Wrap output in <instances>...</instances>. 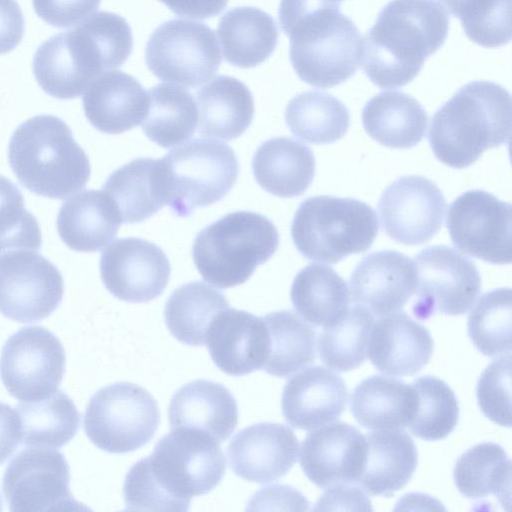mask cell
I'll list each match as a JSON object with an SVG mask.
<instances>
[{
    "label": "cell",
    "instance_id": "obj_1",
    "mask_svg": "<svg viewBox=\"0 0 512 512\" xmlns=\"http://www.w3.org/2000/svg\"><path fill=\"white\" fill-rule=\"evenodd\" d=\"M225 469L218 441L194 429H173L128 471L123 486L126 510L187 511L191 498L212 491Z\"/></svg>",
    "mask_w": 512,
    "mask_h": 512
},
{
    "label": "cell",
    "instance_id": "obj_2",
    "mask_svg": "<svg viewBox=\"0 0 512 512\" xmlns=\"http://www.w3.org/2000/svg\"><path fill=\"white\" fill-rule=\"evenodd\" d=\"M132 47V31L124 18L107 11L96 12L74 29L43 42L33 57V73L48 95L74 99L99 74L121 67Z\"/></svg>",
    "mask_w": 512,
    "mask_h": 512
},
{
    "label": "cell",
    "instance_id": "obj_3",
    "mask_svg": "<svg viewBox=\"0 0 512 512\" xmlns=\"http://www.w3.org/2000/svg\"><path fill=\"white\" fill-rule=\"evenodd\" d=\"M449 16L435 0H391L363 39L362 68L382 89L400 88L445 43Z\"/></svg>",
    "mask_w": 512,
    "mask_h": 512
},
{
    "label": "cell",
    "instance_id": "obj_4",
    "mask_svg": "<svg viewBox=\"0 0 512 512\" xmlns=\"http://www.w3.org/2000/svg\"><path fill=\"white\" fill-rule=\"evenodd\" d=\"M510 135L509 92L480 80L465 84L435 112L428 140L439 161L463 169L484 151L508 144Z\"/></svg>",
    "mask_w": 512,
    "mask_h": 512
},
{
    "label": "cell",
    "instance_id": "obj_5",
    "mask_svg": "<svg viewBox=\"0 0 512 512\" xmlns=\"http://www.w3.org/2000/svg\"><path fill=\"white\" fill-rule=\"evenodd\" d=\"M8 160L19 182L46 198L65 199L87 184L91 167L69 126L53 115H37L11 136Z\"/></svg>",
    "mask_w": 512,
    "mask_h": 512
},
{
    "label": "cell",
    "instance_id": "obj_6",
    "mask_svg": "<svg viewBox=\"0 0 512 512\" xmlns=\"http://www.w3.org/2000/svg\"><path fill=\"white\" fill-rule=\"evenodd\" d=\"M290 39V61L305 83L335 87L355 74L361 62L363 39L340 6H322L278 16Z\"/></svg>",
    "mask_w": 512,
    "mask_h": 512
},
{
    "label": "cell",
    "instance_id": "obj_7",
    "mask_svg": "<svg viewBox=\"0 0 512 512\" xmlns=\"http://www.w3.org/2000/svg\"><path fill=\"white\" fill-rule=\"evenodd\" d=\"M278 245L272 221L255 212L237 211L202 229L194 239L192 255L202 278L225 289L246 282Z\"/></svg>",
    "mask_w": 512,
    "mask_h": 512
},
{
    "label": "cell",
    "instance_id": "obj_8",
    "mask_svg": "<svg viewBox=\"0 0 512 512\" xmlns=\"http://www.w3.org/2000/svg\"><path fill=\"white\" fill-rule=\"evenodd\" d=\"M378 228L377 215L365 202L321 195L300 204L291 235L297 250L307 259L336 264L368 250Z\"/></svg>",
    "mask_w": 512,
    "mask_h": 512
},
{
    "label": "cell",
    "instance_id": "obj_9",
    "mask_svg": "<svg viewBox=\"0 0 512 512\" xmlns=\"http://www.w3.org/2000/svg\"><path fill=\"white\" fill-rule=\"evenodd\" d=\"M160 161L166 204L179 217L221 200L239 173L233 149L207 138L186 142Z\"/></svg>",
    "mask_w": 512,
    "mask_h": 512
},
{
    "label": "cell",
    "instance_id": "obj_10",
    "mask_svg": "<svg viewBox=\"0 0 512 512\" xmlns=\"http://www.w3.org/2000/svg\"><path fill=\"white\" fill-rule=\"evenodd\" d=\"M160 411L154 397L143 387L118 382L98 390L84 414L89 440L108 453H127L141 448L154 436Z\"/></svg>",
    "mask_w": 512,
    "mask_h": 512
},
{
    "label": "cell",
    "instance_id": "obj_11",
    "mask_svg": "<svg viewBox=\"0 0 512 512\" xmlns=\"http://www.w3.org/2000/svg\"><path fill=\"white\" fill-rule=\"evenodd\" d=\"M145 61L162 81L198 87L218 71L221 54L212 29L202 22L172 19L150 35Z\"/></svg>",
    "mask_w": 512,
    "mask_h": 512
},
{
    "label": "cell",
    "instance_id": "obj_12",
    "mask_svg": "<svg viewBox=\"0 0 512 512\" xmlns=\"http://www.w3.org/2000/svg\"><path fill=\"white\" fill-rule=\"evenodd\" d=\"M413 262L415 317L425 320L435 313L455 316L470 310L481 291L480 274L474 262L445 245L421 250Z\"/></svg>",
    "mask_w": 512,
    "mask_h": 512
},
{
    "label": "cell",
    "instance_id": "obj_13",
    "mask_svg": "<svg viewBox=\"0 0 512 512\" xmlns=\"http://www.w3.org/2000/svg\"><path fill=\"white\" fill-rule=\"evenodd\" d=\"M64 371V348L44 327H23L2 348L1 380L10 395L20 401L39 400L55 392Z\"/></svg>",
    "mask_w": 512,
    "mask_h": 512
},
{
    "label": "cell",
    "instance_id": "obj_14",
    "mask_svg": "<svg viewBox=\"0 0 512 512\" xmlns=\"http://www.w3.org/2000/svg\"><path fill=\"white\" fill-rule=\"evenodd\" d=\"M70 468L64 455L47 447H28L8 463L2 488L11 511L78 510L70 491Z\"/></svg>",
    "mask_w": 512,
    "mask_h": 512
},
{
    "label": "cell",
    "instance_id": "obj_15",
    "mask_svg": "<svg viewBox=\"0 0 512 512\" xmlns=\"http://www.w3.org/2000/svg\"><path fill=\"white\" fill-rule=\"evenodd\" d=\"M64 281L58 268L32 250L0 255V313L17 322L40 321L62 301Z\"/></svg>",
    "mask_w": 512,
    "mask_h": 512
},
{
    "label": "cell",
    "instance_id": "obj_16",
    "mask_svg": "<svg viewBox=\"0 0 512 512\" xmlns=\"http://www.w3.org/2000/svg\"><path fill=\"white\" fill-rule=\"evenodd\" d=\"M446 226L455 247L491 264L511 262V205L483 190L461 194L449 206Z\"/></svg>",
    "mask_w": 512,
    "mask_h": 512
},
{
    "label": "cell",
    "instance_id": "obj_17",
    "mask_svg": "<svg viewBox=\"0 0 512 512\" xmlns=\"http://www.w3.org/2000/svg\"><path fill=\"white\" fill-rule=\"evenodd\" d=\"M446 208L437 185L423 176H403L382 193L378 210L385 233L405 245L428 242L440 230Z\"/></svg>",
    "mask_w": 512,
    "mask_h": 512
},
{
    "label": "cell",
    "instance_id": "obj_18",
    "mask_svg": "<svg viewBox=\"0 0 512 512\" xmlns=\"http://www.w3.org/2000/svg\"><path fill=\"white\" fill-rule=\"evenodd\" d=\"M170 262L156 244L137 237L114 241L100 258V275L116 298L131 302L151 301L162 294L170 277Z\"/></svg>",
    "mask_w": 512,
    "mask_h": 512
},
{
    "label": "cell",
    "instance_id": "obj_19",
    "mask_svg": "<svg viewBox=\"0 0 512 512\" xmlns=\"http://www.w3.org/2000/svg\"><path fill=\"white\" fill-rule=\"evenodd\" d=\"M365 453V436L356 427L336 421L306 435L300 466L306 477L320 488L357 483Z\"/></svg>",
    "mask_w": 512,
    "mask_h": 512
},
{
    "label": "cell",
    "instance_id": "obj_20",
    "mask_svg": "<svg viewBox=\"0 0 512 512\" xmlns=\"http://www.w3.org/2000/svg\"><path fill=\"white\" fill-rule=\"evenodd\" d=\"M299 442L279 423L262 422L240 430L227 447L229 466L244 480L269 483L288 473L297 460Z\"/></svg>",
    "mask_w": 512,
    "mask_h": 512
},
{
    "label": "cell",
    "instance_id": "obj_21",
    "mask_svg": "<svg viewBox=\"0 0 512 512\" xmlns=\"http://www.w3.org/2000/svg\"><path fill=\"white\" fill-rule=\"evenodd\" d=\"M349 286L351 300L374 315L398 312L416 287L414 262L394 250L372 252L354 268Z\"/></svg>",
    "mask_w": 512,
    "mask_h": 512
},
{
    "label": "cell",
    "instance_id": "obj_22",
    "mask_svg": "<svg viewBox=\"0 0 512 512\" xmlns=\"http://www.w3.org/2000/svg\"><path fill=\"white\" fill-rule=\"evenodd\" d=\"M205 344L221 371L242 376L263 368L268 355V332L263 318L228 307L212 321Z\"/></svg>",
    "mask_w": 512,
    "mask_h": 512
},
{
    "label": "cell",
    "instance_id": "obj_23",
    "mask_svg": "<svg viewBox=\"0 0 512 512\" xmlns=\"http://www.w3.org/2000/svg\"><path fill=\"white\" fill-rule=\"evenodd\" d=\"M347 400L344 380L324 367L314 366L288 380L281 408L292 427L310 430L336 420L345 410Z\"/></svg>",
    "mask_w": 512,
    "mask_h": 512
},
{
    "label": "cell",
    "instance_id": "obj_24",
    "mask_svg": "<svg viewBox=\"0 0 512 512\" xmlns=\"http://www.w3.org/2000/svg\"><path fill=\"white\" fill-rule=\"evenodd\" d=\"M367 346L371 363L391 376L418 373L433 352L428 330L404 312L381 316L373 324Z\"/></svg>",
    "mask_w": 512,
    "mask_h": 512
},
{
    "label": "cell",
    "instance_id": "obj_25",
    "mask_svg": "<svg viewBox=\"0 0 512 512\" xmlns=\"http://www.w3.org/2000/svg\"><path fill=\"white\" fill-rule=\"evenodd\" d=\"M83 109L91 125L100 132L119 134L142 123L148 94L131 75L116 70L99 74L83 95Z\"/></svg>",
    "mask_w": 512,
    "mask_h": 512
},
{
    "label": "cell",
    "instance_id": "obj_26",
    "mask_svg": "<svg viewBox=\"0 0 512 512\" xmlns=\"http://www.w3.org/2000/svg\"><path fill=\"white\" fill-rule=\"evenodd\" d=\"M168 418L171 429H194L224 442L236 428L238 408L225 386L199 379L175 392L168 407Z\"/></svg>",
    "mask_w": 512,
    "mask_h": 512
},
{
    "label": "cell",
    "instance_id": "obj_27",
    "mask_svg": "<svg viewBox=\"0 0 512 512\" xmlns=\"http://www.w3.org/2000/svg\"><path fill=\"white\" fill-rule=\"evenodd\" d=\"M365 440V461L357 483L374 496H390L402 489L417 466L411 436L402 429H381L367 434Z\"/></svg>",
    "mask_w": 512,
    "mask_h": 512
},
{
    "label": "cell",
    "instance_id": "obj_28",
    "mask_svg": "<svg viewBox=\"0 0 512 512\" xmlns=\"http://www.w3.org/2000/svg\"><path fill=\"white\" fill-rule=\"evenodd\" d=\"M118 212L104 191L86 190L65 201L56 225L61 240L72 250L95 252L117 235Z\"/></svg>",
    "mask_w": 512,
    "mask_h": 512
},
{
    "label": "cell",
    "instance_id": "obj_29",
    "mask_svg": "<svg viewBox=\"0 0 512 512\" xmlns=\"http://www.w3.org/2000/svg\"><path fill=\"white\" fill-rule=\"evenodd\" d=\"M256 182L268 193L291 198L302 195L315 175V158L309 147L289 138L263 142L252 159Z\"/></svg>",
    "mask_w": 512,
    "mask_h": 512
},
{
    "label": "cell",
    "instance_id": "obj_30",
    "mask_svg": "<svg viewBox=\"0 0 512 512\" xmlns=\"http://www.w3.org/2000/svg\"><path fill=\"white\" fill-rule=\"evenodd\" d=\"M103 191L122 223L148 219L166 204L160 159L136 158L128 162L107 178Z\"/></svg>",
    "mask_w": 512,
    "mask_h": 512
},
{
    "label": "cell",
    "instance_id": "obj_31",
    "mask_svg": "<svg viewBox=\"0 0 512 512\" xmlns=\"http://www.w3.org/2000/svg\"><path fill=\"white\" fill-rule=\"evenodd\" d=\"M198 132L232 140L241 136L254 116L253 96L240 80L221 75L197 91Z\"/></svg>",
    "mask_w": 512,
    "mask_h": 512
},
{
    "label": "cell",
    "instance_id": "obj_32",
    "mask_svg": "<svg viewBox=\"0 0 512 512\" xmlns=\"http://www.w3.org/2000/svg\"><path fill=\"white\" fill-rule=\"evenodd\" d=\"M362 123L367 134L383 146L407 149L425 135L428 115L411 95L381 92L363 107Z\"/></svg>",
    "mask_w": 512,
    "mask_h": 512
},
{
    "label": "cell",
    "instance_id": "obj_33",
    "mask_svg": "<svg viewBox=\"0 0 512 512\" xmlns=\"http://www.w3.org/2000/svg\"><path fill=\"white\" fill-rule=\"evenodd\" d=\"M416 406L417 394L412 385L380 375L362 380L350 400L355 420L373 430L407 428Z\"/></svg>",
    "mask_w": 512,
    "mask_h": 512
},
{
    "label": "cell",
    "instance_id": "obj_34",
    "mask_svg": "<svg viewBox=\"0 0 512 512\" xmlns=\"http://www.w3.org/2000/svg\"><path fill=\"white\" fill-rule=\"evenodd\" d=\"M218 38L223 57L240 68L263 63L276 48L278 29L275 20L255 7H235L219 20Z\"/></svg>",
    "mask_w": 512,
    "mask_h": 512
},
{
    "label": "cell",
    "instance_id": "obj_35",
    "mask_svg": "<svg viewBox=\"0 0 512 512\" xmlns=\"http://www.w3.org/2000/svg\"><path fill=\"white\" fill-rule=\"evenodd\" d=\"M290 297L296 312L315 326H329L341 319L350 303L346 282L331 267L309 264L295 276Z\"/></svg>",
    "mask_w": 512,
    "mask_h": 512
},
{
    "label": "cell",
    "instance_id": "obj_36",
    "mask_svg": "<svg viewBox=\"0 0 512 512\" xmlns=\"http://www.w3.org/2000/svg\"><path fill=\"white\" fill-rule=\"evenodd\" d=\"M229 307L223 293L201 281L186 283L169 296L164 310L169 332L190 346L205 345L214 318Z\"/></svg>",
    "mask_w": 512,
    "mask_h": 512
},
{
    "label": "cell",
    "instance_id": "obj_37",
    "mask_svg": "<svg viewBox=\"0 0 512 512\" xmlns=\"http://www.w3.org/2000/svg\"><path fill=\"white\" fill-rule=\"evenodd\" d=\"M147 94L148 107L142 130L151 141L163 148H171L194 134L198 109L189 91L162 83L152 87Z\"/></svg>",
    "mask_w": 512,
    "mask_h": 512
},
{
    "label": "cell",
    "instance_id": "obj_38",
    "mask_svg": "<svg viewBox=\"0 0 512 512\" xmlns=\"http://www.w3.org/2000/svg\"><path fill=\"white\" fill-rule=\"evenodd\" d=\"M268 332V355L263 370L288 377L316 358V332L295 313L282 310L262 317Z\"/></svg>",
    "mask_w": 512,
    "mask_h": 512
},
{
    "label": "cell",
    "instance_id": "obj_39",
    "mask_svg": "<svg viewBox=\"0 0 512 512\" xmlns=\"http://www.w3.org/2000/svg\"><path fill=\"white\" fill-rule=\"evenodd\" d=\"M16 411L21 442L25 445L59 448L79 429L80 414L72 399L61 390L39 400L23 401Z\"/></svg>",
    "mask_w": 512,
    "mask_h": 512
},
{
    "label": "cell",
    "instance_id": "obj_40",
    "mask_svg": "<svg viewBox=\"0 0 512 512\" xmlns=\"http://www.w3.org/2000/svg\"><path fill=\"white\" fill-rule=\"evenodd\" d=\"M285 121L291 133L310 144H330L341 139L350 124L347 107L336 97L319 91L294 96L286 106Z\"/></svg>",
    "mask_w": 512,
    "mask_h": 512
},
{
    "label": "cell",
    "instance_id": "obj_41",
    "mask_svg": "<svg viewBox=\"0 0 512 512\" xmlns=\"http://www.w3.org/2000/svg\"><path fill=\"white\" fill-rule=\"evenodd\" d=\"M454 481L459 492L468 498L493 494L501 504H509L511 460L496 443L477 444L456 461Z\"/></svg>",
    "mask_w": 512,
    "mask_h": 512
},
{
    "label": "cell",
    "instance_id": "obj_42",
    "mask_svg": "<svg viewBox=\"0 0 512 512\" xmlns=\"http://www.w3.org/2000/svg\"><path fill=\"white\" fill-rule=\"evenodd\" d=\"M373 324L374 317L368 309L358 305L349 308L320 334L317 346L321 361L337 372L359 367L366 359Z\"/></svg>",
    "mask_w": 512,
    "mask_h": 512
},
{
    "label": "cell",
    "instance_id": "obj_43",
    "mask_svg": "<svg viewBox=\"0 0 512 512\" xmlns=\"http://www.w3.org/2000/svg\"><path fill=\"white\" fill-rule=\"evenodd\" d=\"M417 394V406L408 428L417 438L427 441L447 437L459 418L457 398L450 386L434 376H422L411 384Z\"/></svg>",
    "mask_w": 512,
    "mask_h": 512
},
{
    "label": "cell",
    "instance_id": "obj_44",
    "mask_svg": "<svg viewBox=\"0 0 512 512\" xmlns=\"http://www.w3.org/2000/svg\"><path fill=\"white\" fill-rule=\"evenodd\" d=\"M511 289L485 293L468 316V335L485 356L496 357L511 351Z\"/></svg>",
    "mask_w": 512,
    "mask_h": 512
},
{
    "label": "cell",
    "instance_id": "obj_45",
    "mask_svg": "<svg viewBox=\"0 0 512 512\" xmlns=\"http://www.w3.org/2000/svg\"><path fill=\"white\" fill-rule=\"evenodd\" d=\"M474 43L495 48L511 40V0H439Z\"/></svg>",
    "mask_w": 512,
    "mask_h": 512
},
{
    "label": "cell",
    "instance_id": "obj_46",
    "mask_svg": "<svg viewBox=\"0 0 512 512\" xmlns=\"http://www.w3.org/2000/svg\"><path fill=\"white\" fill-rule=\"evenodd\" d=\"M37 219L25 208L18 187L0 175V255L10 250L41 249Z\"/></svg>",
    "mask_w": 512,
    "mask_h": 512
},
{
    "label": "cell",
    "instance_id": "obj_47",
    "mask_svg": "<svg viewBox=\"0 0 512 512\" xmlns=\"http://www.w3.org/2000/svg\"><path fill=\"white\" fill-rule=\"evenodd\" d=\"M482 413L496 424L511 426V355L490 363L482 372L476 389Z\"/></svg>",
    "mask_w": 512,
    "mask_h": 512
},
{
    "label": "cell",
    "instance_id": "obj_48",
    "mask_svg": "<svg viewBox=\"0 0 512 512\" xmlns=\"http://www.w3.org/2000/svg\"><path fill=\"white\" fill-rule=\"evenodd\" d=\"M101 0H32L36 14L54 27L74 26L93 14Z\"/></svg>",
    "mask_w": 512,
    "mask_h": 512
},
{
    "label": "cell",
    "instance_id": "obj_49",
    "mask_svg": "<svg viewBox=\"0 0 512 512\" xmlns=\"http://www.w3.org/2000/svg\"><path fill=\"white\" fill-rule=\"evenodd\" d=\"M24 16L16 0H0V55L15 49L24 35Z\"/></svg>",
    "mask_w": 512,
    "mask_h": 512
},
{
    "label": "cell",
    "instance_id": "obj_50",
    "mask_svg": "<svg viewBox=\"0 0 512 512\" xmlns=\"http://www.w3.org/2000/svg\"><path fill=\"white\" fill-rule=\"evenodd\" d=\"M316 510H372L370 500L357 487L337 484L329 487Z\"/></svg>",
    "mask_w": 512,
    "mask_h": 512
},
{
    "label": "cell",
    "instance_id": "obj_51",
    "mask_svg": "<svg viewBox=\"0 0 512 512\" xmlns=\"http://www.w3.org/2000/svg\"><path fill=\"white\" fill-rule=\"evenodd\" d=\"M21 442V425L17 411L0 402V464L4 463Z\"/></svg>",
    "mask_w": 512,
    "mask_h": 512
},
{
    "label": "cell",
    "instance_id": "obj_52",
    "mask_svg": "<svg viewBox=\"0 0 512 512\" xmlns=\"http://www.w3.org/2000/svg\"><path fill=\"white\" fill-rule=\"evenodd\" d=\"M179 16L194 19H207L217 16L227 5L228 0H159Z\"/></svg>",
    "mask_w": 512,
    "mask_h": 512
},
{
    "label": "cell",
    "instance_id": "obj_53",
    "mask_svg": "<svg viewBox=\"0 0 512 512\" xmlns=\"http://www.w3.org/2000/svg\"><path fill=\"white\" fill-rule=\"evenodd\" d=\"M326 3H329V4H332V5H337V6H340V3L343 1V0H322Z\"/></svg>",
    "mask_w": 512,
    "mask_h": 512
},
{
    "label": "cell",
    "instance_id": "obj_54",
    "mask_svg": "<svg viewBox=\"0 0 512 512\" xmlns=\"http://www.w3.org/2000/svg\"><path fill=\"white\" fill-rule=\"evenodd\" d=\"M2 504H3V502H2V499H1V495H0V511L2 510Z\"/></svg>",
    "mask_w": 512,
    "mask_h": 512
}]
</instances>
